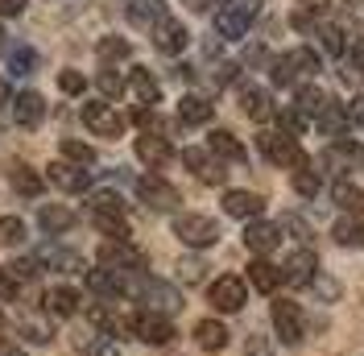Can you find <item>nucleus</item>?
Listing matches in <instances>:
<instances>
[{
    "label": "nucleus",
    "mask_w": 364,
    "mask_h": 356,
    "mask_svg": "<svg viewBox=\"0 0 364 356\" xmlns=\"http://www.w3.org/2000/svg\"><path fill=\"white\" fill-rule=\"evenodd\" d=\"M318 75V54L311 46H294V50H286L282 58H273V83H282V88H302V83H311Z\"/></svg>",
    "instance_id": "nucleus-1"
},
{
    "label": "nucleus",
    "mask_w": 364,
    "mask_h": 356,
    "mask_svg": "<svg viewBox=\"0 0 364 356\" xmlns=\"http://www.w3.org/2000/svg\"><path fill=\"white\" fill-rule=\"evenodd\" d=\"M257 17H261V0H220V9H215V33L228 38V42H236V38L249 33V25Z\"/></svg>",
    "instance_id": "nucleus-2"
},
{
    "label": "nucleus",
    "mask_w": 364,
    "mask_h": 356,
    "mask_svg": "<svg viewBox=\"0 0 364 356\" xmlns=\"http://www.w3.org/2000/svg\"><path fill=\"white\" fill-rule=\"evenodd\" d=\"M174 236L186 248H211L220 241V224L203 211H182V216H174Z\"/></svg>",
    "instance_id": "nucleus-3"
},
{
    "label": "nucleus",
    "mask_w": 364,
    "mask_h": 356,
    "mask_svg": "<svg viewBox=\"0 0 364 356\" xmlns=\"http://www.w3.org/2000/svg\"><path fill=\"white\" fill-rule=\"evenodd\" d=\"M207 303H211L220 315L245 311V303H249V282L236 278V273H224V278H215V282L207 286Z\"/></svg>",
    "instance_id": "nucleus-4"
},
{
    "label": "nucleus",
    "mask_w": 364,
    "mask_h": 356,
    "mask_svg": "<svg viewBox=\"0 0 364 356\" xmlns=\"http://www.w3.org/2000/svg\"><path fill=\"white\" fill-rule=\"evenodd\" d=\"M129 335H136V340L149 344V348H166V344L174 340V323H170V315L136 311V315H129Z\"/></svg>",
    "instance_id": "nucleus-5"
},
{
    "label": "nucleus",
    "mask_w": 364,
    "mask_h": 356,
    "mask_svg": "<svg viewBox=\"0 0 364 356\" xmlns=\"http://www.w3.org/2000/svg\"><path fill=\"white\" fill-rule=\"evenodd\" d=\"M257 150L269 157L273 166H302L306 157H302V145H298V137H290V133H282V129H265V133L257 137Z\"/></svg>",
    "instance_id": "nucleus-6"
},
{
    "label": "nucleus",
    "mask_w": 364,
    "mask_h": 356,
    "mask_svg": "<svg viewBox=\"0 0 364 356\" xmlns=\"http://www.w3.org/2000/svg\"><path fill=\"white\" fill-rule=\"evenodd\" d=\"M95 261L100 269H112V273H145V257L141 248H133V241H104Z\"/></svg>",
    "instance_id": "nucleus-7"
},
{
    "label": "nucleus",
    "mask_w": 364,
    "mask_h": 356,
    "mask_svg": "<svg viewBox=\"0 0 364 356\" xmlns=\"http://www.w3.org/2000/svg\"><path fill=\"white\" fill-rule=\"evenodd\" d=\"M269 319H273V332L282 344H298L306 335V319H302V307L290 303V298H273L269 307Z\"/></svg>",
    "instance_id": "nucleus-8"
},
{
    "label": "nucleus",
    "mask_w": 364,
    "mask_h": 356,
    "mask_svg": "<svg viewBox=\"0 0 364 356\" xmlns=\"http://www.w3.org/2000/svg\"><path fill=\"white\" fill-rule=\"evenodd\" d=\"M136 199L145 203L149 211H174L178 207V187H170L166 178H158V174H141L136 178Z\"/></svg>",
    "instance_id": "nucleus-9"
},
{
    "label": "nucleus",
    "mask_w": 364,
    "mask_h": 356,
    "mask_svg": "<svg viewBox=\"0 0 364 356\" xmlns=\"http://www.w3.org/2000/svg\"><path fill=\"white\" fill-rule=\"evenodd\" d=\"M83 125H87L95 137H108V141H116V137L124 133V116H120L112 104H104V100L83 104Z\"/></svg>",
    "instance_id": "nucleus-10"
},
{
    "label": "nucleus",
    "mask_w": 364,
    "mask_h": 356,
    "mask_svg": "<svg viewBox=\"0 0 364 356\" xmlns=\"http://www.w3.org/2000/svg\"><path fill=\"white\" fill-rule=\"evenodd\" d=\"M46 182L58 187V191H67V195H79V191L91 187V170L75 166V162H50L46 166Z\"/></svg>",
    "instance_id": "nucleus-11"
},
{
    "label": "nucleus",
    "mask_w": 364,
    "mask_h": 356,
    "mask_svg": "<svg viewBox=\"0 0 364 356\" xmlns=\"http://www.w3.org/2000/svg\"><path fill=\"white\" fill-rule=\"evenodd\" d=\"M315 278H318V257L311 248H294L282 261V282H290V286H311Z\"/></svg>",
    "instance_id": "nucleus-12"
},
{
    "label": "nucleus",
    "mask_w": 364,
    "mask_h": 356,
    "mask_svg": "<svg viewBox=\"0 0 364 356\" xmlns=\"http://www.w3.org/2000/svg\"><path fill=\"white\" fill-rule=\"evenodd\" d=\"M42 311L50 319H75V315L83 311V298H79L75 286H50L42 294Z\"/></svg>",
    "instance_id": "nucleus-13"
},
{
    "label": "nucleus",
    "mask_w": 364,
    "mask_h": 356,
    "mask_svg": "<svg viewBox=\"0 0 364 356\" xmlns=\"http://www.w3.org/2000/svg\"><path fill=\"white\" fill-rule=\"evenodd\" d=\"M182 162H186V170L195 178H203V182H224V162L203 150V145H191V150H182Z\"/></svg>",
    "instance_id": "nucleus-14"
},
{
    "label": "nucleus",
    "mask_w": 364,
    "mask_h": 356,
    "mask_svg": "<svg viewBox=\"0 0 364 356\" xmlns=\"http://www.w3.org/2000/svg\"><path fill=\"white\" fill-rule=\"evenodd\" d=\"M245 245H249L252 257H269L273 248L282 245V228L269 220H249V228H245Z\"/></svg>",
    "instance_id": "nucleus-15"
},
{
    "label": "nucleus",
    "mask_w": 364,
    "mask_h": 356,
    "mask_svg": "<svg viewBox=\"0 0 364 356\" xmlns=\"http://www.w3.org/2000/svg\"><path fill=\"white\" fill-rule=\"evenodd\" d=\"M186 42H191V33H186V25L182 21H174V17H166V21H158L154 25V50L158 54H182L186 50Z\"/></svg>",
    "instance_id": "nucleus-16"
},
{
    "label": "nucleus",
    "mask_w": 364,
    "mask_h": 356,
    "mask_svg": "<svg viewBox=\"0 0 364 356\" xmlns=\"http://www.w3.org/2000/svg\"><path fill=\"white\" fill-rule=\"evenodd\" d=\"M13 120H17L21 129H38L46 120V100L38 91H17V95H13Z\"/></svg>",
    "instance_id": "nucleus-17"
},
{
    "label": "nucleus",
    "mask_w": 364,
    "mask_h": 356,
    "mask_svg": "<svg viewBox=\"0 0 364 356\" xmlns=\"http://www.w3.org/2000/svg\"><path fill=\"white\" fill-rule=\"evenodd\" d=\"M224 211L232 220H261L265 199L257 191H224Z\"/></svg>",
    "instance_id": "nucleus-18"
},
{
    "label": "nucleus",
    "mask_w": 364,
    "mask_h": 356,
    "mask_svg": "<svg viewBox=\"0 0 364 356\" xmlns=\"http://www.w3.org/2000/svg\"><path fill=\"white\" fill-rule=\"evenodd\" d=\"M136 157L158 170V166H166L174 157V145H170V137H161V133H141L136 137Z\"/></svg>",
    "instance_id": "nucleus-19"
},
{
    "label": "nucleus",
    "mask_w": 364,
    "mask_h": 356,
    "mask_svg": "<svg viewBox=\"0 0 364 356\" xmlns=\"http://www.w3.org/2000/svg\"><path fill=\"white\" fill-rule=\"evenodd\" d=\"M129 91L136 95L141 108H149V104H158L161 100V83H158V75H154L149 67H133L129 70Z\"/></svg>",
    "instance_id": "nucleus-20"
},
{
    "label": "nucleus",
    "mask_w": 364,
    "mask_h": 356,
    "mask_svg": "<svg viewBox=\"0 0 364 356\" xmlns=\"http://www.w3.org/2000/svg\"><path fill=\"white\" fill-rule=\"evenodd\" d=\"M240 108L249 120H273L277 116V104H273L269 88H240Z\"/></svg>",
    "instance_id": "nucleus-21"
},
{
    "label": "nucleus",
    "mask_w": 364,
    "mask_h": 356,
    "mask_svg": "<svg viewBox=\"0 0 364 356\" xmlns=\"http://www.w3.org/2000/svg\"><path fill=\"white\" fill-rule=\"evenodd\" d=\"M315 120H318V133L331 137V141L348 137V125H352V116H348V108H343L340 100H327V108L318 112Z\"/></svg>",
    "instance_id": "nucleus-22"
},
{
    "label": "nucleus",
    "mask_w": 364,
    "mask_h": 356,
    "mask_svg": "<svg viewBox=\"0 0 364 356\" xmlns=\"http://www.w3.org/2000/svg\"><path fill=\"white\" fill-rule=\"evenodd\" d=\"M75 348L79 356H120V344H116V335H104V332H75Z\"/></svg>",
    "instance_id": "nucleus-23"
},
{
    "label": "nucleus",
    "mask_w": 364,
    "mask_h": 356,
    "mask_svg": "<svg viewBox=\"0 0 364 356\" xmlns=\"http://www.w3.org/2000/svg\"><path fill=\"white\" fill-rule=\"evenodd\" d=\"M33 257H38L42 269H63V273H79V269H83V257H79L75 248H54L50 245V248H38ZM83 273H87V269H83Z\"/></svg>",
    "instance_id": "nucleus-24"
},
{
    "label": "nucleus",
    "mask_w": 364,
    "mask_h": 356,
    "mask_svg": "<svg viewBox=\"0 0 364 356\" xmlns=\"http://www.w3.org/2000/svg\"><path fill=\"white\" fill-rule=\"evenodd\" d=\"M195 344H199L203 352H224L228 348L224 319H199V323H195Z\"/></svg>",
    "instance_id": "nucleus-25"
},
{
    "label": "nucleus",
    "mask_w": 364,
    "mask_h": 356,
    "mask_svg": "<svg viewBox=\"0 0 364 356\" xmlns=\"http://www.w3.org/2000/svg\"><path fill=\"white\" fill-rule=\"evenodd\" d=\"M249 286H257L261 294H273L282 286V266H273L269 257H252L249 266Z\"/></svg>",
    "instance_id": "nucleus-26"
},
{
    "label": "nucleus",
    "mask_w": 364,
    "mask_h": 356,
    "mask_svg": "<svg viewBox=\"0 0 364 356\" xmlns=\"http://www.w3.org/2000/svg\"><path fill=\"white\" fill-rule=\"evenodd\" d=\"M331 241L343 248H364V216H340L331 224Z\"/></svg>",
    "instance_id": "nucleus-27"
},
{
    "label": "nucleus",
    "mask_w": 364,
    "mask_h": 356,
    "mask_svg": "<svg viewBox=\"0 0 364 356\" xmlns=\"http://www.w3.org/2000/svg\"><path fill=\"white\" fill-rule=\"evenodd\" d=\"M207 150L220 157V162H236V166L249 157V154H245V145L228 133V129H211V137H207Z\"/></svg>",
    "instance_id": "nucleus-28"
},
{
    "label": "nucleus",
    "mask_w": 364,
    "mask_h": 356,
    "mask_svg": "<svg viewBox=\"0 0 364 356\" xmlns=\"http://www.w3.org/2000/svg\"><path fill=\"white\" fill-rule=\"evenodd\" d=\"M170 13H166V0H129V21L133 25H145V29H154L158 21H166Z\"/></svg>",
    "instance_id": "nucleus-29"
},
{
    "label": "nucleus",
    "mask_w": 364,
    "mask_h": 356,
    "mask_svg": "<svg viewBox=\"0 0 364 356\" xmlns=\"http://www.w3.org/2000/svg\"><path fill=\"white\" fill-rule=\"evenodd\" d=\"M38 224H42L50 236H58V232L75 228V211H70L67 203H46L42 211H38Z\"/></svg>",
    "instance_id": "nucleus-30"
},
{
    "label": "nucleus",
    "mask_w": 364,
    "mask_h": 356,
    "mask_svg": "<svg viewBox=\"0 0 364 356\" xmlns=\"http://www.w3.org/2000/svg\"><path fill=\"white\" fill-rule=\"evenodd\" d=\"M215 116V108H211V100H203V95H182L178 100V120L182 125H207Z\"/></svg>",
    "instance_id": "nucleus-31"
},
{
    "label": "nucleus",
    "mask_w": 364,
    "mask_h": 356,
    "mask_svg": "<svg viewBox=\"0 0 364 356\" xmlns=\"http://www.w3.org/2000/svg\"><path fill=\"white\" fill-rule=\"evenodd\" d=\"M331 199L343 207V216H364V191L352 187V182H331Z\"/></svg>",
    "instance_id": "nucleus-32"
},
{
    "label": "nucleus",
    "mask_w": 364,
    "mask_h": 356,
    "mask_svg": "<svg viewBox=\"0 0 364 356\" xmlns=\"http://www.w3.org/2000/svg\"><path fill=\"white\" fill-rule=\"evenodd\" d=\"M58 154H63V162H75V166H95V150H91L87 141H79V137H63L58 141Z\"/></svg>",
    "instance_id": "nucleus-33"
},
{
    "label": "nucleus",
    "mask_w": 364,
    "mask_h": 356,
    "mask_svg": "<svg viewBox=\"0 0 364 356\" xmlns=\"http://www.w3.org/2000/svg\"><path fill=\"white\" fill-rule=\"evenodd\" d=\"M294 108L302 112V116H318V112L327 108V91L315 88V83H302L294 95Z\"/></svg>",
    "instance_id": "nucleus-34"
},
{
    "label": "nucleus",
    "mask_w": 364,
    "mask_h": 356,
    "mask_svg": "<svg viewBox=\"0 0 364 356\" xmlns=\"http://www.w3.org/2000/svg\"><path fill=\"white\" fill-rule=\"evenodd\" d=\"M9 178H13V191H17V195H42V182H46V178L38 174V170L21 166V162H13Z\"/></svg>",
    "instance_id": "nucleus-35"
},
{
    "label": "nucleus",
    "mask_w": 364,
    "mask_h": 356,
    "mask_svg": "<svg viewBox=\"0 0 364 356\" xmlns=\"http://www.w3.org/2000/svg\"><path fill=\"white\" fill-rule=\"evenodd\" d=\"M38 273H42V266H38V257H17V261H9V266H4V278H9V282H13L17 290H21V286H29V282H33Z\"/></svg>",
    "instance_id": "nucleus-36"
},
{
    "label": "nucleus",
    "mask_w": 364,
    "mask_h": 356,
    "mask_svg": "<svg viewBox=\"0 0 364 356\" xmlns=\"http://www.w3.org/2000/svg\"><path fill=\"white\" fill-rule=\"evenodd\" d=\"M95 54H100L104 63H124V58L133 54V46H129V38H116V33H104V38L95 42Z\"/></svg>",
    "instance_id": "nucleus-37"
},
{
    "label": "nucleus",
    "mask_w": 364,
    "mask_h": 356,
    "mask_svg": "<svg viewBox=\"0 0 364 356\" xmlns=\"http://www.w3.org/2000/svg\"><path fill=\"white\" fill-rule=\"evenodd\" d=\"M91 224L108 236V241H129V216H108V211H91Z\"/></svg>",
    "instance_id": "nucleus-38"
},
{
    "label": "nucleus",
    "mask_w": 364,
    "mask_h": 356,
    "mask_svg": "<svg viewBox=\"0 0 364 356\" xmlns=\"http://www.w3.org/2000/svg\"><path fill=\"white\" fill-rule=\"evenodd\" d=\"M29 236V228H25L21 216H0V245L4 248H17Z\"/></svg>",
    "instance_id": "nucleus-39"
},
{
    "label": "nucleus",
    "mask_w": 364,
    "mask_h": 356,
    "mask_svg": "<svg viewBox=\"0 0 364 356\" xmlns=\"http://www.w3.org/2000/svg\"><path fill=\"white\" fill-rule=\"evenodd\" d=\"M21 335L25 340H29V344H50V315H46V319H33V315H25L21 319Z\"/></svg>",
    "instance_id": "nucleus-40"
},
{
    "label": "nucleus",
    "mask_w": 364,
    "mask_h": 356,
    "mask_svg": "<svg viewBox=\"0 0 364 356\" xmlns=\"http://www.w3.org/2000/svg\"><path fill=\"white\" fill-rule=\"evenodd\" d=\"M95 88L104 91V95H108V100H116V95H120V91L129 88V79H124V75H116L112 67H104V70H100V75H95Z\"/></svg>",
    "instance_id": "nucleus-41"
},
{
    "label": "nucleus",
    "mask_w": 364,
    "mask_h": 356,
    "mask_svg": "<svg viewBox=\"0 0 364 356\" xmlns=\"http://www.w3.org/2000/svg\"><path fill=\"white\" fill-rule=\"evenodd\" d=\"M91 211H108V216H124V199L116 191H95L91 195Z\"/></svg>",
    "instance_id": "nucleus-42"
},
{
    "label": "nucleus",
    "mask_w": 364,
    "mask_h": 356,
    "mask_svg": "<svg viewBox=\"0 0 364 356\" xmlns=\"http://www.w3.org/2000/svg\"><path fill=\"white\" fill-rule=\"evenodd\" d=\"M294 191L302 195V199H315V195H318V174H315V170H306V162L294 170Z\"/></svg>",
    "instance_id": "nucleus-43"
},
{
    "label": "nucleus",
    "mask_w": 364,
    "mask_h": 356,
    "mask_svg": "<svg viewBox=\"0 0 364 356\" xmlns=\"http://www.w3.org/2000/svg\"><path fill=\"white\" fill-rule=\"evenodd\" d=\"M277 120H282V133H290V137H298L302 129H306V120L311 116H302V112L290 104V108H277Z\"/></svg>",
    "instance_id": "nucleus-44"
},
{
    "label": "nucleus",
    "mask_w": 364,
    "mask_h": 356,
    "mask_svg": "<svg viewBox=\"0 0 364 356\" xmlns=\"http://www.w3.org/2000/svg\"><path fill=\"white\" fill-rule=\"evenodd\" d=\"M178 278L186 282V286H199V282L207 278V266L199 261V257H182L178 261Z\"/></svg>",
    "instance_id": "nucleus-45"
},
{
    "label": "nucleus",
    "mask_w": 364,
    "mask_h": 356,
    "mask_svg": "<svg viewBox=\"0 0 364 356\" xmlns=\"http://www.w3.org/2000/svg\"><path fill=\"white\" fill-rule=\"evenodd\" d=\"M277 228H282V232H290V236H294V241H302V245L311 241V224L298 220V216H282V220H277Z\"/></svg>",
    "instance_id": "nucleus-46"
},
{
    "label": "nucleus",
    "mask_w": 364,
    "mask_h": 356,
    "mask_svg": "<svg viewBox=\"0 0 364 356\" xmlns=\"http://www.w3.org/2000/svg\"><path fill=\"white\" fill-rule=\"evenodd\" d=\"M58 88L67 91V95H83V88H87V75H79V70H58Z\"/></svg>",
    "instance_id": "nucleus-47"
},
{
    "label": "nucleus",
    "mask_w": 364,
    "mask_h": 356,
    "mask_svg": "<svg viewBox=\"0 0 364 356\" xmlns=\"http://www.w3.org/2000/svg\"><path fill=\"white\" fill-rule=\"evenodd\" d=\"M318 33H323V50H327V54H336V58H340L343 50H348V42H343V33H340V29H331V25H323Z\"/></svg>",
    "instance_id": "nucleus-48"
},
{
    "label": "nucleus",
    "mask_w": 364,
    "mask_h": 356,
    "mask_svg": "<svg viewBox=\"0 0 364 356\" xmlns=\"http://www.w3.org/2000/svg\"><path fill=\"white\" fill-rule=\"evenodd\" d=\"M245 356H277V352H273L269 335H249V340H245Z\"/></svg>",
    "instance_id": "nucleus-49"
},
{
    "label": "nucleus",
    "mask_w": 364,
    "mask_h": 356,
    "mask_svg": "<svg viewBox=\"0 0 364 356\" xmlns=\"http://www.w3.org/2000/svg\"><path fill=\"white\" fill-rule=\"evenodd\" d=\"M29 67H33V50H13V70L25 75Z\"/></svg>",
    "instance_id": "nucleus-50"
},
{
    "label": "nucleus",
    "mask_w": 364,
    "mask_h": 356,
    "mask_svg": "<svg viewBox=\"0 0 364 356\" xmlns=\"http://www.w3.org/2000/svg\"><path fill=\"white\" fill-rule=\"evenodd\" d=\"M311 286H315L323 298H336V294H340V282H331V278H315Z\"/></svg>",
    "instance_id": "nucleus-51"
},
{
    "label": "nucleus",
    "mask_w": 364,
    "mask_h": 356,
    "mask_svg": "<svg viewBox=\"0 0 364 356\" xmlns=\"http://www.w3.org/2000/svg\"><path fill=\"white\" fill-rule=\"evenodd\" d=\"M25 4L29 0H0V17H17V13H25Z\"/></svg>",
    "instance_id": "nucleus-52"
},
{
    "label": "nucleus",
    "mask_w": 364,
    "mask_h": 356,
    "mask_svg": "<svg viewBox=\"0 0 364 356\" xmlns=\"http://www.w3.org/2000/svg\"><path fill=\"white\" fill-rule=\"evenodd\" d=\"M191 13H211V9H220V0H182Z\"/></svg>",
    "instance_id": "nucleus-53"
},
{
    "label": "nucleus",
    "mask_w": 364,
    "mask_h": 356,
    "mask_svg": "<svg viewBox=\"0 0 364 356\" xmlns=\"http://www.w3.org/2000/svg\"><path fill=\"white\" fill-rule=\"evenodd\" d=\"M327 4H331V0H302V13H306V17H318V13H327Z\"/></svg>",
    "instance_id": "nucleus-54"
},
{
    "label": "nucleus",
    "mask_w": 364,
    "mask_h": 356,
    "mask_svg": "<svg viewBox=\"0 0 364 356\" xmlns=\"http://www.w3.org/2000/svg\"><path fill=\"white\" fill-rule=\"evenodd\" d=\"M13 294H17V286H13V282H9V278H4V269H0V303H9V298H13Z\"/></svg>",
    "instance_id": "nucleus-55"
},
{
    "label": "nucleus",
    "mask_w": 364,
    "mask_h": 356,
    "mask_svg": "<svg viewBox=\"0 0 364 356\" xmlns=\"http://www.w3.org/2000/svg\"><path fill=\"white\" fill-rule=\"evenodd\" d=\"M352 63H356V70H364V38L352 42Z\"/></svg>",
    "instance_id": "nucleus-56"
},
{
    "label": "nucleus",
    "mask_w": 364,
    "mask_h": 356,
    "mask_svg": "<svg viewBox=\"0 0 364 356\" xmlns=\"http://www.w3.org/2000/svg\"><path fill=\"white\" fill-rule=\"evenodd\" d=\"M0 356H25L21 344H0Z\"/></svg>",
    "instance_id": "nucleus-57"
},
{
    "label": "nucleus",
    "mask_w": 364,
    "mask_h": 356,
    "mask_svg": "<svg viewBox=\"0 0 364 356\" xmlns=\"http://www.w3.org/2000/svg\"><path fill=\"white\" fill-rule=\"evenodd\" d=\"M348 116H352L356 125H364V100H356V104H352V112H348Z\"/></svg>",
    "instance_id": "nucleus-58"
},
{
    "label": "nucleus",
    "mask_w": 364,
    "mask_h": 356,
    "mask_svg": "<svg viewBox=\"0 0 364 356\" xmlns=\"http://www.w3.org/2000/svg\"><path fill=\"white\" fill-rule=\"evenodd\" d=\"M0 42H4V29H0Z\"/></svg>",
    "instance_id": "nucleus-59"
},
{
    "label": "nucleus",
    "mask_w": 364,
    "mask_h": 356,
    "mask_svg": "<svg viewBox=\"0 0 364 356\" xmlns=\"http://www.w3.org/2000/svg\"><path fill=\"white\" fill-rule=\"evenodd\" d=\"M0 95H4V83H0Z\"/></svg>",
    "instance_id": "nucleus-60"
}]
</instances>
